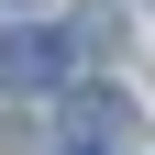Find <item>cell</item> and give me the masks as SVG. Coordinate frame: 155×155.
<instances>
[{"label": "cell", "mask_w": 155, "mask_h": 155, "mask_svg": "<svg viewBox=\"0 0 155 155\" xmlns=\"http://www.w3.org/2000/svg\"><path fill=\"white\" fill-rule=\"evenodd\" d=\"M67 133H78L89 155H111V144H133V133H144V111H133V89H111V78H89V89L67 100Z\"/></svg>", "instance_id": "cell-2"}, {"label": "cell", "mask_w": 155, "mask_h": 155, "mask_svg": "<svg viewBox=\"0 0 155 155\" xmlns=\"http://www.w3.org/2000/svg\"><path fill=\"white\" fill-rule=\"evenodd\" d=\"M67 33L55 22H0V89H55V78H67Z\"/></svg>", "instance_id": "cell-1"}, {"label": "cell", "mask_w": 155, "mask_h": 155, "mask_svg": "<svg viewBox=\"0 0 155 155\" xmlns=\"http://www.w3.org/2000/svg\"><path fill=\"white\" fill-rule=\"evenodd\" d=\"M67 155H89V144H67Z\"/></svg>", "instance_id": "cell-3"}]
</instances>
